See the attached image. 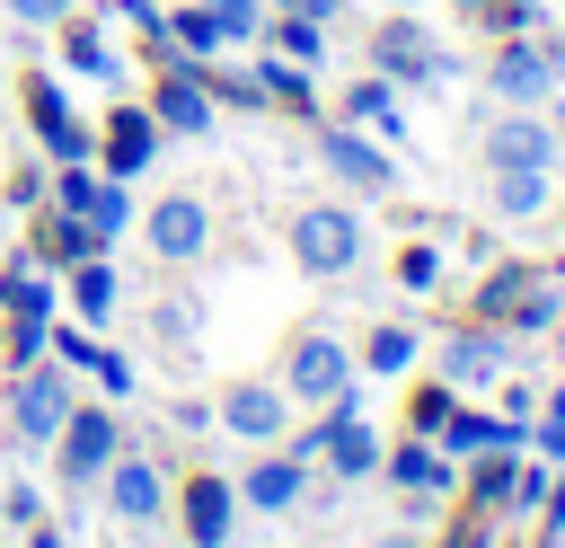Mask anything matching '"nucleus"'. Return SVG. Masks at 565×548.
I'll return each instance as SVG.
<instances>
[{"label": "nucleus", "mask_w": 565, "mask_h": 548, "mask_svg": "<svg viewBox=\"0 0 565 548\" xmlns=\"http://www.w3.org/2000/svg\"><path fill=\"white\" fill-rule=\"evenodd\" d=\"M362 256H371V230H362L353 203H300V212H291V265H300V274L344 283Z\"/></svg>", "instance_id": "f257e3e1"}, {"label": "nucleus", "mask_w": 565, "mask_h": 548, "mask_svg": "<svg viewBox=\"0 0 565 548\" xmlns=\"http://www.w3.org/2000/svg\"><path fill=\"white\" fill-rule=\"evenodd\" d=\"M79 407V389H71V362H26V371H9V398H0V424L26 442V451H53V433H62V415Z\"/></svg>", "instance_id": "f03ea898"}, {"label": "nucleus", "mask_w": 565, "mask_h": 548, "mask_svg": "<svg viewBox=\"0 0 565 548\" xmlns=\"http://www.w3.org/2000/svg\"><path fill=\"white\" fill-rule=\"evenodd\" d=\"M486 88L503 106H547L565 88V35H503L486 53Z\"/></svg>", "instance_id": "7ed1b4c3"}, {"label": "nucleus", "mask_w": 565, "mask_h": 548, "mask_svg": "<svg viewBox=\"0 0 565 548\" xmlns=\"http://www.w3.org/2000/svg\"><path fill=\"white\" fill-rule=\"evenodd\" d=\"M18 106H26V133H35L44 168L97 159V124H79V106L62 97V80H53V71H26V80H18Z\"/></svg>", "instance_id": "20e7f679"}, {"label": "nucleus", "mask_w": 565, "mask_h": 548, "mask_svg": "<svg viewBox=\"0 0 565 548\" xmlns=\"http://www.w3.org/2000/svg\"><path fill=\"white\" fill-rule=\"evenodd\" d=\"M44 203H53V212H79V221H88L106 247L132 230V186H124V177H106L97 159H71V168H53V177H44Z\"/></svg>", "instance_id": "39448f33"}, {"label": "nucleus", "mask_w": 565, "mask_h": 548, "mask_svg": "<svg viewBox=\"0 0 565 548\" xmlns=\"http://www.w3.org/2000/svg\"><path fill=\"white\" fill-rule=\"evenodd\" d=\"M115 451H124V415H115V398H79V407L62 415V433H53V477H62V486H97Z\"/></svg>", "instance_id": "423d86ee"}, {"label": "nucleus", "mask_w": 565, "mask_h": 548, "mask_svg": "<svg viewBox=\"0 0 565 548\" xmlns=\"http://www.w3.org/2000/svg\"><path fill=\"white\" fill-rule=\"evenodd\" d=\"M344 380H362V371H353V345H344L335 327H300V336L282 345V398H291V407H327Z\"/></svg>", "instance_id": "0eeeda50"}, {"label": "nucleus", "mask_w": 565, "mask_h": 548, "mask_svg": "<svg viewBox=\"0 0 565 548\" xmlns=\"http://www.w3.org/2000/svg\"><path fill=\"white\" fill-rule=\"evenodd\" d=\"M177 539L185 548H230L238 539V477L230 468H185L177 477Z\"/></svg>", "instance_id": "6e6552de"}, {"label": "nucleus", "mask_w": 565, "mask_h": 548, "mask_svg": "<svg viewBox=\"0 0 565 548\" xmlns=\"http://www.w3.org/2000/svg\"><path fill=\"white\" fill-rule=\"evenodd\" d=\"M371 71H388L397 88H441L459 62H450V53H441V44H433V35H424L406 9H388V18L371 27Z\"/></svg>", "instance_id": "1a4fd4ad"}, {"label": "nucleus", "mask_w": 565, "mask_h": 548, "mask_svg": "<svg viewBox=\"0 0 565 548\" xmlns=\"http://www.w3.org/2000/svg\"><path fill=\"white\" fill-rule=\"evenodd\" d=\"M459 486H468V504L477 513H539V495H547V468H530L521 451H477L468 468H459Z\"/></svg>", "instance_id": "9d476101"}, {"label": "nucleus", "mask_w": 565, "mask_h": 548, "mask_svg": "<svg viewBox=\"0 0 565 548\" xmlns=\"http://www.w3.org/2000/svg\"><path fill=\"white\" fill-rule=\"evenodd\" d=\"M141 106H150L159 133H177V141H203V133L221 124V106H212V88H203V62H159V80H150Z\"/></svg>", "instance_id": "9b49d317"}, {"label": "nucleus", "mask_w": 565, "mask_h": 548, "mask_svg": "<svg viewBox=\"0 0 565 548\" xmlns=\"http://www.w3.org/2000/svg\"><path fill=\"white\" fill-rule=\"evenodd\" d=\"M291 415H300V407L282 398V380H230L221 407H212V424L238 433V442H256V451H265V442H291Z\"/></svg>", "instance_id": "f8f14e48"}, {"label": "nucleus", "mask_w": 565, "mask_h": 548, "mask_svg": "<svg viewBox=\"0 0 565 548\" xmlns=\"http://www.w3.org/2000/svg\"><path fill=\"white\" fill-rule=\"evenodd\" d=\"M380 477H388V486H397V495L424 513V504H441V495L459 486V460H450L433 433H397V442L380 451Z\"/></svg>", "instance_id": "ddd939ff"}, {"label": "nucleus", "mask_w": 565, "mask_h": 548, "mask_svg": "<svg viewBox=\"0 0 565 548\" xmlns=\"http://www.w3.org/2000/svg\"><path fill=\"white\" fill-rule=\"evenodd\" d=\"M477 159H486V177H494V168H556V124H547L539 106H503V115L477 133Z\"/></svg>", "instance_id": "4468645a"}, {"label": "nucleus", "mask_w": 565, "mask_h": 548, "mask_svg": "<svg viewBox=\"0 0 565 548\" xmlns=\"http://www.w3.org/2000/svg\"><path fill=\"white\" fill-rule=\"evenodd\" d=\"M318 168L327 177H344V186H362V194H388L397 186V159H388V141H371L362 124H318Z\"/></svg>", "instance_id": "2eb2a0df"}, {"label": "nucleus", "mask_w": 565, "mask_h": 548, "mask_svg": "<svg viewBox=\"0 0 565 548\" xmlns=\"http://www.w3.org/2000/svg\"><path fill=\"white\" fill-rule=\"evenodd\" d=\"M159 141H168V133H159L150 106H106V124H97V168L132 186V177L159 168Z\"/></svg>", "instance_id": "dca6fc26"}, {"label": "nucleus", "mask_w": 565, "mask_h": 548, "mask_svg": "<svg viewBox=\"0 0 565 548\" xmlns=\"http://www.w3.org/2000/svg\"><path fill=\"white\" fill-rule=\"evenodd\" d=\"M141 239H150L159 265H194V256L212 247V203H203V194H159V203L141 212Z\"/></svg>", "instance_id": "f3484780"}, {"label": "nucleus", "mask_w": 565, "mask_h": 548, "mask_svg": "<svg viewBox=\"0 0 565 548\" xmlns=\"http://www.w3.org/2000/svg\"><path fill=\"white\" fill-rule=\"evenodd\" d=\"M309 451H291V442H265L256 460H247V477H238V513H291L300 495H309Z\"/></svg>", "instance_id": "a211bd4d"}, {"label": "nucleus", "mask_w": 565, "mask_h": 548, "mask_svg": "<svg viewBox=\"0 0 565 548\" xmlns=\"http://www.w3.org/2000/svg\"><path fill=\"white\" fill-rule=\"evenodd\" d=\"M97 495H106V513H115V521H132V530H141V521H159V513H168V468H159V460H141V451H115V460H106V477H97Z\"/></svg>", "instance_id": "6ab92c4d"}, {"label": "nucleus", "mask_w": 565, "mask_h": 548, "mask_svg": "<svg viewBox=\"0 0 565 548\" xmlns=\"http://www.w3.org/2000/svg\"><path fill=\"white\" fill-rule=\"evenodd\" d=\"M26 256H35L44 274H71L79 256H115V247H106V239H97L79 212H53V203H35V212H26Z\"/></svg>", "instance_id": "aec40b11"}, {"label": "nucleus", "mask_w": 565, "mask_h": 548, "mask_svg": "<svg viewBox=\"0 0 565 548\" xmlns=\"http://www.w3.org/2000/svg\"><path fill=\"white\" fill-rule=\"evenodd\" d=\"M503 362H512V336L486 327V318L441 345V380H450V389H486V380H503Z\"/></svg>", "instance_id": "412c9836"}, {"label": "nucleus", "mask_w": 565, "mask_h": 548, "mask_svg": "<svg viewBox=\"0 0 565 548\" xmlns=\"http://www.w3.org/2000/svg\"><path fill=\"white\" fill-rule=\"evenodd\" d=\"M335 115H344V124H362L371 141H397V133H406V88H397L388 71H362V80L335 97Z\"/></svg>", "instance_id": "4be33fe9"}, {"label": "nucleus", "mask_w": 565, "mask_h": 548, "mask_svg": "<svg viewBox=\"0 0 565 548\" xmlns=\"http://www.w3.org/2000/svg\"><path fill=\"white\" fill-rule=\"evenodd\" d=\"M0 309H9V318H62V283L18 247V256L0 265Z\"/></svg>", "instance_id": "5701e85b"}, {"label": "nucleus", "mask_w": 565, "mask_h": 548, "mask_svg": "<svg viewBox=\"0 0 565 548\" xmlns=\"http://www.w3.org/2000/svg\"><path fill=\"white\" fill-rule=\"evenodd\" d=\"M62 71H79V80H106V88H115V71H124V62H115L106 18H79V9L62 18Z\"/></svg>", "instance_id": "b1692460"}, {"label": "nucleus", "mask_w": 565, "mask_h": 548, "mask_svg": "<svg viewBox=\"0 0 565 548\" xmlns=\"http://www.w3.org/2000/svg\"><path fill=\"white\" fill-rule=\"evenodd\" d=\"M62 301H71V318H79V327H106V318H115V301H124V283H115V265H106V256H79V265L62 274Z\"/></svg>", "instance_id": "393cba45"}, {"label": "nucleus", "mask_w": 565, "mask_h": 548, "mask_svg": "<svg viewBox=\"0 0 565 548\" xmlns=\"http://www.w3.org/2000/svg\"><path fill=\"white\" fill-rule=\"evenodd\" d=\"M230 44H221V27H212V9L203 0H168V53L159 62H221Z\"/></svg>", "instance_id": "a878e982"}, {"label": "nucleus", "mask_w": 565, "mask_h": 548, "mask_svg": "<svg viewBox=\"0 0 565 548\" xmlns=\"http://www.w3.org/2000/svg\"><path fill=\"white\" fill-rule=\"evenodd\" d=\"M247 71H256L265 106H282V115H309V124H318V71H309V62H282V53H265V62H247Z\"/></svg>", "instance_id": "bb28decb"}, {"label": "nucleus", "mask_w": 565, "mask_h": 548, "mask_svg": "<svg viewBox=\"0 0 565 548\" xmlns=\"http://www.w3.org/2000/svg\"><path fill=\"white\" fill-rule=\"evenodd\" d=\"M415 354H424V336H415V327H397V318H380V327L353 345V371H371V380H397V371H415Z\"/></svg>", "instance_id": "cd10ccee"}, {"label": "nucleus", "mask_w": 565, "mask_h": 548, "mask_svg": "<svg viewBox=\"0 0 565 548\" xmlns=\"http://www.w3.org/2000/svg\"><path fill=\"white\" fill-rule=\"evenodd\" d=\"M547 194H556V186H547V168H494V177H486V203H494L503 221H539V212H547Z\"/></svg>", "instance_id": "c85d7f7f"}, {"label": "nucleus", "mask_w": 565, "mask_h": 548, "mask_svg": "<svg viewBox=\"0 0 565 548\" xmlns=\"http://www.w3.org/2000/svg\"><path fill=\"white\" fill-rule=\"evenodd\" d=\"M539 283H547L539 265H494V274L477 283V318H486V327H512V309H521Z\"/></svg>", "instance_id": "c756f323"}, {"label": "nucleus", "mask_w": 565, "mask_h": 548, "mask_svg": "<svg viewBox=\"0 0 565 548\" xmlns=\"http://www.w3.org/2000/svg\"><path fill=\"white\" fill-rule=\"evenodd\" d=\"M265 44L282 53V62H327V18H309V9H282V18H265Z\"/></svg>", "instance_id": "7c9ffc66"}, {"label": "nucleus", "mask_w": 565, "mask_h": 548, "mask_svg": "<svg viewBox=\"0 0 565 548\" xmlns=\"http://www.w3.org/2000/svg\"><path fill=\"white\" fill-rule=\"evenodd\" d=\"M150 336H159L168 354H185V345L203 336V301H194V292H168V301L150 309Z\"/></svg>", "instance_id": "2f4dec72"}, {"label": "nucleus", "mask_w": 565, "mask_h": 548, "mask_svg": "<svg viewBox=\"0 0 565 548\" xmlns=\"http://www.w3.org/2000/svg\"><path fill=\"white\" fill-rule=\"evenodd\" d=\"M450 407H459V389H450V380H424V389L406 398V433H441Z\"/></svg>", "instance_id": "473e14b6"}, {"label": "nucleus", "mask_w": 565, "mask_h": 548, "mask_svg": "<svg viewBox=\"0 0 565 548\" xmlns=\"http://www.w3.org/2000/svg\"><path fill=\"white\" fill-rule=\"evenodd\" d=\"M203 9H212L221 44H256L265 35V0H203Z\"/></svg>", "instance_id": "72a5a7b5"}, {"label": "nucleus", "mask_w": 565, "mask_h": 548, "mask_svg": "<svg viewBox=\"0 0 565 548\" xmlns=\"http://www.w3.org/2000/svg\"><path fill=\"white\" fill-rule=\"evenodd\" d=\"M468 27H486V35H539L547 18H539V0H486Z\"/></svg>", "instance_id": "f704fd0d"}, {"label": "nucleus", "mask_w": 565, "mask_h": 548, "mask_svg": "<svg viewBox=\"0 0 565 548\" xmlns=\"http://www.w3.org/2000/svg\"><path fill=\"white\" fill-rule=\"evenodd\" d=\"M397 283H406V292H433V283H441V247H433V239H406V247H397Z\"/></svg>", "instance_id": "c9c22d12"}, {"label": "nucleus", "mask_w": 565, "mask_h": 548, "mask_svg": "<svg viewBox=\"0 0 565 548\" xmlns=\"http://www.w3.org/2000/svg\"><path fill=\"white\" fill-rule=\"evenodd\" d=\"M44 336H53V318H9V336H0V354H9V371H26V362H44Z\"/></svg>", "instance_id": "e433bc0d"}, {"label": "nucleus", "mask_w": 565, "mask_h": 548, "mask_svg": "<svg viewBox=\"0 0 565 548\" xmlns=\"http://www.w3.org/2000/svg\"><path fill=\"white\" fill-rule=\"evenodd\" d=\"M44 177H53L44 159H18V168H9V186H0V203H18V212H35V203H44Z\"/></svg>", "instance_id": "4c0bfd02"}, {"label": "nucleus", "mask_w": 565, "mask_h": 548, "mask_svg": "<svg viewBox=\"0 0 565 548\" xmlns=\"http://www.w3.org/2000/svg\"><path fill=\"white\" fill-rule=\"evenodd\" d=\"M88 380H97L106 398H132V362H124L115 345H97V362H88Z\"/></svg>", "instance_id": "58836bf2"}, {"label": "nucleus", "mask_w": 565, "mask_h": 548, "mask_svg": "<svg viewBox=\"0 0 565 548\" xmlns=\"http://www.w3.org/2000/svg\"><path fill=\"white\" fill-rule=\"evenodd\" d=\"M0 521H9V530H26V521H44V495H35L26 477H18V486H0Z\"/></svg>", "instance_id": "ea45409f"}, {"label": "nucleus", "mask_w": 565, "mask_h": 548, "mask_svg": "<svg viewBox=\"0 0 565 548\" xmlns=\"http://www.w3.org/2000/svg\"><path fill=\"white\" fill-rule=\"evenodd\" d=\"M71 9H79V0H9V18H18V27H62Z\"/></svg>", "instance_id": "a19ab883"}, {"label": "nucleus", "mask_w": 565, "mask_h": 548, "mask_svg": "<svg viewBox=\"0 0 565 548\" xmlns=\"http://www.w3.org/2000/svg\"><path fill=\"white\" fill-rule=\"evenodd\" d=\"M530 442H539L547 460H565V424H547V415H530Z\"/></svg>", "instance_id": "79ce46f5"}, {"label": "nucleus", "mask_w": 565, "mask_h": 548, "mask_svg": "<svg viewBox=\"0 0 565 548\" xmlns=\"http://www.w3.org/2000/svg\"><path fill=\"white\" fill-rule=\"evenodd\" d=\"M26 548H71V539H62L53 521H26Z\"/></svg>", "instance_id": "37998d69"}, {"label": "nucleus", "mask_w": 565, "mask_h": 548, "mask_svg": "<svg viewBox=\"0 0 565 548\" xmlns=\"http://www.w3.org/2000/svg\"><path fill=\"white\" fill-rule=\"evenodd\" d=\"M433 548H486V521H468V530H450V539H433Z\"/></svg>", "instance_id": "c03bdc74"}, {"label": "nucleus", "mask_w": 565, "mask_h": 548, "mask_svg": "<svg viewBox=\"0 0 565 548\" xmlns=\"http://www.w3.org/2000/svg\"><path fill=\"white\" fill-rule=\"evenodd\" d=\"M539 415H547V424H565V380L547 389V407H539Z\"/></svg>", "instance_id": "a18cd8bd"}, {"label": "nucleus", "mask_w": 565, "mask_h": 548, "mask_svg": "<svg viewBox=\"0 0 565 548\" xmlns=\"http://www.w3.org/2000/svg\"><path fill=\"white\" fill-rule=\"evenodd\" d=\"M539 115H547V124H556V141H565V88H556V97H547Z\"/></svg>", "instance_id": "49530a36"}, {"label": "nucleus", "mask_w": 565, "mask_h": 548, "mask_svg": "<svg viewBox=\"0 0 565 548\" xmlns=\"http://www.w3.org/2000/svg\"><path fill=\"white\" fill-rule=\"evenodd\" d=\"M282 9H309V18H335L344 0H282Z\"/></svg>", "instance_id": "de8ad7c7"}, {"label": "nucleus", "mask_w": 565, "mask_h": 548, "mask_svg": "<svg viewBox=\"0 0 565 548\" xmlns=\"http://www.w3.org/2000/svg\"><path fill=\"white\" fill-rule=\"evenodd\" d=\"M380 548H424V539H415V530H388V539H380Z\"/></svg>", "instance_id": "09e8293b"}, {"label": "nucleus", "mask_w": 565, "mask_h": 548, "mask_svg": "<svg viewBox=\"0 0 565 548\" xmlns=\"http://www.w3.org/2000/svg\"><path fill=\"white\" fill-rule=\"evenodd\" d=\"M450 9H459V18H477V9H486V0H450Z\"/></svg>", "instance_id": "8fccbe9b"}, {"label": "nucleus", "mask_w": 565, "mask_h": 548, "mask_svg": "<svg viewBox=\"0 0 565 548\" xmlns=\"http://www.w3.org/2000/svg\"><path fill=\"white\" fill-rule=\"evenodd\" d=\"M530 548H556V530H539V539H530Z\"/></svg>", "instance_id": "3c124183"}, {"label": "nucleus", "mask_w": 565, "mask_h": 548, "mask_svg": "<svg viewBox=\"0 0 565 548\" xmlns=\"http://www.w3.org/2000/svg\"><path fill=\"white\" fill-rule=\"evenodd\" d=\"M388 9H415V0H388Z\"/></svg>", "instance_id": "603ef678"}]
</instances>
